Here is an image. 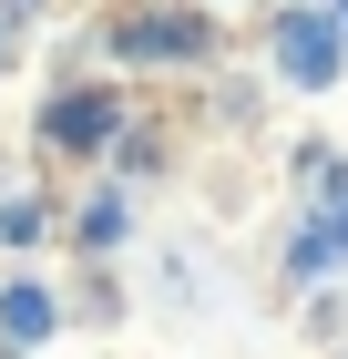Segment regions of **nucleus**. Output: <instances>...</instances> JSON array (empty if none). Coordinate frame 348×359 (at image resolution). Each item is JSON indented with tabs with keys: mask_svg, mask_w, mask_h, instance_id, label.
Listing matches in <instances>:
<instances>
[{
	"mask_svg": "<svg viewBox=\"0 0 348 359\" xmlns=\"http://www.w3.org/2000/svg\"><path fill=\"white\" fill-rule=\"evenodd\" d=\"M52 144H72V154H82V144H103V103H92V93H72V103L52 113Z\"/></svg>",
	"mask_w": 348,
	"mask_h": 359,
	"instance_id": "3",
	"label": "nucleus"
},
{
	"mask_svg": "<svg viewBox=\"0 0 348 359\" xmlns=\"http://www.w3.org/2000/svg\"><path fill=\"white\" fill-rule=\"evenodd\" d=\"M113 52L123 62H195V52H215V21L205 11H144V21L113 31Z\"/></svg>",
	"mask_w": 348,
	"mask_h": 359,
	"instance_id": "1",
	"label": "nucleus"
},
{
	"mask_svg": "<svg viewBox=\"0 0 348 359\" xmlns=\"http://www.w3.org/2000/svg\"><path fill=\"white\" fill-rule=\"evenodd\" d=\"M297 41H277V72H297V83H328V72H338V52H328V21L318 11H297Z\"/></svg>",
	"mask_w": 348,
	"mask_h": 359,
	"instance_id": "2",
	"label": "nucleus"
},
{
	"mask_svg": "<svg viewBox=\"0 0 348 359\" xmlns=\"http://www.w3.org/2000/svg\"><path fill=\"white\" fill-rule=\"evenodd\" d=\"M0 318H11L21 339H41V329H52V287H11V298H0Z\"/></svg>",
	"mask_w": 348,
	"mask_h": 359,
	"instance_id": "4",
	"label": "nucleus"
}]
</instances>
